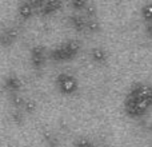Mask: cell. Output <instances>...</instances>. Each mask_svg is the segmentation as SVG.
<instances>
[{
	"label": "cell",
	"mask_w": 152,
	"mask_h": 147,
	"mask_svg": "<svg viewBox=\"0 0 152 147\" xmlns=\"http://www.w3.org/2000/svg\"><path fill=\"white\" fill-rule=\"evenodd\" d=\"M59 5H60V3L51 0V1H45V3H43V4H42V8H43V11L48 12V11H53V10H56V8H58Z\"/></svg>",
	"instance_id": "6"
},
{
	"label": "cell",
	"mask_w": 152,
	"mask_h": 147,
	"mask_svg": "<svg viewBox=\"0 0 152 147\" xmlns=\"http://www.w3.org/2000/svg\"><path fill=\"white\" fill-rule=\"evenodd\" d=\"M59 84H60L61 90L66 91V92H71L72 90L76 87L75 79L69 75H66V74H63V75L59 76Z\"/></svg>",
	"instance_id": "2"
},
{
	"label": "cell",
	"mask_w": 152,
	"mask_h": 147,
	"mask_svg": "<svg viewBox=\"0 0 152 147\" xmlns=\"http://www.w3.org/2000/svg\"><path fill=\"white\" fill-rule=\"evenodd\" d=\"M94 56L95 58H97V59H102V58H104V52H103L102 50H95L94 51Z\"/></svg>",
	"instance_id": "7"
},
{
	"label": "cell",
	"mask_w": 152,
	"mask_h": 147,
	"mask_svg": "<svg viewBox=\"0 0 152 147\" xmlns=\"http://www.w3.org/2000/svg\"><path fill=\"white\" fill-rule=\"evenodd\" d=\"M31 59H32V62H34V64H36V66L42 64V62H43V51L40 50V48H34V50H32Z\"/></svg>",
	"instance_id": "4"
},
{
	"label": "cell",
	"mask_w": 152,
	"mask_h": 147,
	"mask_svg": "<svg viewBox=\"0 0 152 147\" xmlns=\"http://www.w3.org/2000/svg\"><path fill=\"white\" fill-rule=\"evenodd\" d=\"M32 10H34V7H32L31 3H23V4H21V7H20V10H19V12H20L23 16H26V18H27V16L31 15Z\"/></svg>",
	"instance_id": "5"
},
{
	"label": "cell",
	"mask_w": 152,
	"mask_h": 147,
	"mask_svg": "<svg viewBox=\"0 0 152 147\" xmlns=\"http://www.w3.org/2000/svg\"><path fill=\"white\" fill-rule=\"evenodd\" d=\"M142 15L147 23H152V3H147L142 8Z\"/></svg>",
	"instance_id": "3"
},
{
	"label": "cell",
	"mask_w": 152,
	"mask_h": 147,
	"mask_svg": "<svg viewBox=\"0 0 152 147\" xmlns=\"http://www.w3.org/2000/svg\"><path fill=\"white\" fill-rule=\"evenodd\" d=\"M126 111L131 116H140L152 107V84L137 83L126 98Z\"/></svg>",
	"instance_id": "1"
},
{
	"label": "cell",
	"mask_w": 152,
	"mask_h": 147,
	"mask_svg": "<svg viewBox=\"0 0 152 147\" xmlns=\"http://www.w3.org/2000/svg\"><path fill=\"white\" fill-rule=\"evenodd\" d=\"M80 145H79V147H91V143L88 142L87 139H80Z\"/></svg>",
	"instance_id": "8"
}]
</instances>
